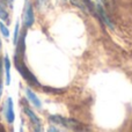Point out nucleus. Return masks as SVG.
Masks as SVG:
<instances>
[{"label": "nucleus", "mask_w": 132, "mask_h": 132, "mask_svg": "<svg viewBox=\"0 0 132 132\" xmlns=\"http://www.w3.org/2000/svg\"><path fill=\"white\" fill-rule=\"evenodd\" d=\"M70 2L74 7H78V8L81 9V11L87 12V8H86V6H85V4H84V1H82V0H70Z\"/></svg>", "instance_id": "9"}, {"label": "nucleus", "mask_w": 132, "mask_h": 132, "mask_svg": "<svg viewBox=\"0 0 132 132\" xmlns=\"http://www.w3.org/2000/svg\"><path fill=\"white\" fill-rule=\"evenodd\" d=\"M26 95H27V98H28V100H29L30 102H31L32 104H34L35 107L37 108V109H41V108H42V102H41V100L37 97V95L31 90V89H30V88H27V89H26Z\"/></svg>", "instance_id": "7"}, {"label": "nucleus", "mask_w": 132, "mask_h": 132, "mask_svg": "<svg viewBox=\"0 0 132 132\" xmlns=\"http://www.w3.org/2000/svg\"><path fill=\"white\" fill-rule=\"evenodd\" d=\"M5 117L8 124H13L15 119V114H14V105L12 97H8L6 100V107H5Z\"/></svg>", "instance_id": "5"}, {"label": "nucleus", "mask_w": 132, "mask_h": 132, "mask_svg": "<svg viewBox=\"0 0 132 132\" xmlns=\"http://www.w3.org/2000/svg\"><path fill=\"white\" fill-rule=\"evenodd\" d=\"M49 131H58V129H56V128H50V129H49Z\"/></svg>", "instance_id": "14"}, {"label": "nucleus", "mask_w": 132, "mask_h": 132, "mask_svg": "<svg viewBox=\"0 0 132 132\" xmlns=\"http://www.w3.org/2000/svg\"><path fill=\"white\" fill-rule=\"evenodd\" d=\"M14 65H15L18 72L21 74V77L26 80V82H28L30 86L41 87V84L38 82L37 78L32 74V72L27 67V65L24 64V58H21V57H18V56H14Z\"/></svg>", "instance_id": "1"}, {"label": "nucleus", "mask_w": 132, "mask_h": 132, "mask_svg": "<svg viewBox=\"0 0 132 132\" xmlns=\"http://www.w3.org/2000/svg\"><path fill=\"white\" fill-rule=\"evenodd\" d=\"M19 35H20V21L16 20L15 29H14V35H13V43L14 44H16V42H18Z\"/></svg>", "instance_id": "11"}, {"label": "nucleus", "mask_w": 132, "mask_h": 132, "mask_svg": "<svg viewBox=\"0 0 132 132\" xmlns=\"http://www.w3.org/2000/svg\"><path fill=\"white\" fill-rule=\"evenodd\" d=\"M0 32L2 34V36H4L5 38H8L9 37V29L2 21H0Z\"/></svg>", "instance_id": "10"}, {"label": "nucleus", "mask_w": 132, "mask_h": 132, "mask_svg": "<svg viewBox=\"0 0 132 132\" xmlns=\"http://www.w3.org/2000/svg\"><path fill=\"white\" fill-rule=\"evenodd\" d=\"M58 2H59V4H65L66 2V0H57Z\"/></svg>", "instance_id": "15"}, {"label": "nucleus", "mask_w": 132, "mask_h": 132, "mask_svg": "<svg viewBox=\"0 0 132 132\" xmlns=\"http://www.w3.org/2000/svg\"><path fill=\"white\" fill-rule=\"evenodd\" d=\"M49 122L56 124V125L64 126L65 129H70V130H81V124L72 118H66V117L57 116V115H51V116H49Z\"/></svg>", "instance_id": "2"}, {"label": "nucleus", "mask_w": 132, "mask_h": 132, "mask_svg": "<svg viewBox=\"0 0 132 132\" xmlns=\"http://www.w3.org/2000/svg\"><path fill=\"white\" fill-rule=\"evenodd\" d=\"M4 73H5V84L11 85V60L8 55L4 56Z\"/></svg>", "instance_id": "6"}, {"label": "nucleus", "mask_w": 132, "mask_h": 132, "mask_svg": "<svg viewBox=\"0 0 132 132\" xmlns=\"http://www.w3.org/2000/svg\"><path fill=\"white\" fill-rule=\"evenodd\" d=\"M1 46H2V44H1V39H0V51H1Z\"/></svg>", "instance_id": "16"}, {"label": "nucleus", "mask_w": 132, "mask_h": 132, "mask_svg": "<svg viewBox=\"0 0 132 132\" xmlns=\"http://www.w3.org/2000/svg\"><path fill=\"white\" fill-rule=\"evenodd\" d=\"M23 110H24L26 115H27V117L29 118L30 123H31V125L34 126V130L35 131H42L43 129H42V123H41V119L38 118V116H37L36 114H35L34 111H32L31 109H30L29 107H24L23 108Z\"/></svg>", "instance_id": "4"}, {"label": "nucleus", "mask_w": 132, "mask_h": 132, "mask_svg": "<svg viewBox=\"0 0 132 132\" xmlns=\"http://www.w3.org/2000/svg\"><path fill=\"white\" fill-rule=\"evenodd\" d=\"M35 22V14H34V6L30 1L26 2V7L23 11V26L24 28H30Z\"/></svg>", "instance_id": "3"}, {"label": "nucleus", "mask_w": 132, "mask_h": 132, "mask_svg": "<svg viewBox=\"0 0 132 132\" xmlns=\"http://www.w3.org/2000/svg\"><path fill=\"white\" fill-rule=\"evenodd\" d=\"M2 89H4V85H2V80H0V98L2 95Z\"/></svg>", "instance_id": "13"}, {"label": "nucleus", "mask_w": 132, "mask_h": 132, "mask_svg": "<svg viewBox=\"0 0 132 132\" xmlns=\"http://www.w3.org/2000/svg\"><path fill=\"white\" fill-rule=\"evenodd\" d=\"M2 74H4V59H0V80H2Z\"/></svg>", "instance_id": "12"}, {"label": "nucleus", "mask_w": 132, "mask_h": 132, "mask_svg": "<svg viewBox=\"0 0 132 132\" xmlns=\"http://www.w3.org/2000/svg\"><path fill=\"white\" fill-rule=\"evenodd\" d=\"M0 20L6 21V22L9 23V15H8V12L6 11V6H5L4 0H0Z\"/></svg>", "instance_id": "8"}]
</instances>
